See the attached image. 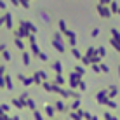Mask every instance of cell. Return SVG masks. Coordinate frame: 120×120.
Wrapping results in <instances>:
<instances>
[{
  "label": "cell",
  "mask_w": 120,
  "mask_h": 120,
  "mask_svg": "<svg viewBox=\"0 0 120 120\" xmlns=\"http://www.w3.org/2000/svg\"><path fill=\"white\" fill-rule=\"evenodd\" d=\"M38 18L42 19L45 24H51L52 23V14L49 11H45V9H38Z\"/></svg>",
  "instance_id": "277c9868"
},
{
  "label": "cell",
  "mask_w": 120,
  "mask_h": 120,
  "mask_svg": "<svg viewBox=\"0 0 120 120\" xmlns=\"http://www.w3.org/2000/svg\"><path fill=\"white\" fill-rule=\"evenodd\" d=\"M14 44L18 45V49H21V51H24V42H23V40H19V38H14Z\"/></svg>",
  "instance_id": "ba28073f"
},
{
  "label": "cell",
  "mask_w": 120,
  "mask_h": 120,
  "mask_svg": "<svg viewBox=\"0 0 120 120\" xmlns=\"http://www.w3.org/2000/svg\"><path fill=\"white\" fill-rule=\"evenodd\" d=\"M4 18H5V23H4L5 28H7V30H12V14L5 11V12H4Z\"/></svg>",
  "instance_id": "8992f818"
},
{
  "label": "cell",
  "mask_w": 120,
  "mask_h": 120,
  "mask_svg": "<svg viewBox=\"0 0 120 120\" xmlns=\"http://www.w3.org/2000/svg\"><path fill=\"white\" fill-rule=\"evenodd\" d=\"M96 12L99 16H101L103 19H108V18H111V12H110V9H108V5H96Z\"/></svg>",
  "instance_id": "3957f363"
},
{
  "label": "cell",
  "mask_w": 120,
  "mask_h": 120,
  "mask_svg": "<svg viewBox=\"0 0 120 120\" xmlns=\"http://www.w3.org/2000/svg\"><path fill=\"white\" fill-rule=\"evenodd\" d=\"M98 54L99 56H105V49H98Z\"/></svg>",
  "instance_id": "44dd1931"
},
{
  "label": "cell",
  "mask_w": 120,
  "mask_h": 120,
  "mask_svg": "<svg viewBox=\"0 0 120 120\" xmlns=\"http://www.w3.org/2000/svg\"><path fill=\"white\" fill-rule=\"evenodd\" d=\"M4 51H5V45H4V44H0V52H4Z\"/></svg>",
  "instance_id": "603a6c76"
},
{
  "label": "cell",
  "mask_w": 120,
  "mask_h": 120,
  "mask_svg": "<svg viewBox=\"0 0 120 120\" xmlns=\"http://www.w3.org/2000/svg\"><path fill=\"white\" fill-rule=\"evenodd\" d=\"M110 42H111V45H113L115 49H118V42H117V38H110Z\"/></svg>",
  "instance_id": "4fadbf2b"
},
{
  "label": "cell",
  "mask_w": 120,
  "mask_h": 120,
  "mask_svg": "<svg viewBox=\"0 0 120 120\" xmlns=\"http://www.w3.org/2000/svg\"><path fill=\"white\" fill-rule=\"evenodd\" d=\"M118 37V30L117 28H111V38H117Z\"/></svg>",
  "instance_id": "7c38bea8"
},
{
  "label": "cell",
  "mask_w": 120,
  "mask_h": 120,
  "mask_svg": "<svg viewBox=\"0 0 120 120\" xmlns=\"http://www.w3.org/2000/svg\"><path fill=\"white\" fill-rule=\"evenodd\" d=\"M0 9L5 11V2H4V0H0Z\"/></svg>",
  "instance_id": "d6986e66"
},
{
  "label": "cell",
  "mask_w": 120,
  "mask_h": 120,
  "mask_svg": "<svg viewBox=\"0 0 120 120\" xmlns=\"http://www.w3.org/2000/svg\"><path fill=\"white\" fill-rule=\"evenodd\" d=\"M19 2V5L24 7V9H30V0H18Z\"/></svg>",
  "instance_id": "9c48e42d"
},
{
  "label": "cell",
  "mask_w": 120,
  "mask_h": 120,
  "mask_svg": "<svg viewBox=\"0 0 120 120\" xmlns=\"http://www.w3.org/2000/svg\"><path fill=\"white\" fill-rule=\"evenodd\" d=\"M2 56H4V59H5V61H9V59H11V54H9L7 51H4V54H2Z\"/></svg>",
  "instance_id": "9a60e30c"
},
{
  "label": "cell",
  "mask_w": 120,
  "mask_h": 120,
  "mask_svg": "<svg viewBox=\"0 0 120 120\" xmlns=\"http://www.w3.org/2000/svg\"><path fill=\"white\" fill-rule=\"evenodd\" d=\"M12 35H14V38L23 40V38H28V35H30V33L24 30L23 26H16V28H12Z\"/></svg>",
  "instance_id": "7a4b0ae2"
},
{
  "label": "cell",
  "mask_w": 120,
  "mask_h": 120,
  "mask_svg": "<svg viewBox=\"0 0 120 120\" xmlns=\"http://www.w3.org/2000/svg\"><path fill=\"white\" fill-rule=\"evenodd\" d=\"M4 23H5V18H4V14L0 16V26H4Z\"/></svg>",
  "instance_id": "ffe728a7"
},
{
  "label": "cell",
  "mask_w": 120,
  "mask_h": 120,
  "mask_svg": "<svg viewBox=\"0 0 120 120\" xmlns=\"http://www.w3.org/2000/svg\"><path fill=\"white\" fill-rule=\"evenodd\" d=\"M52 68H56V71H57V73H61V64L57 63V61H56V63H52Z\"/></svg>",
  "instance_id": "8fae6325"
},
{
  "label": "cell",
  "mask_w": 120,
  "mask_h": 120,
  "mask_svg": "<svg viewBox=\"0 0 120 120\" xmlns=\"http://www.w3.org/2000/svg\"><path fill=\"white\" fill-rule=\"evenodd\" d=\"M57 26H59V33H61V35H66V31H68L70 30V28L68 26H66V23H64V19H59V21H57Z\"/></svg>",
  "instance_id": "52a82bcc"
},
{
  "label": "cell",
  "mask_w": 120,
  "mask_h": 120,
  "mask_svg": "<svg viewBox=\"0 0 120 120\" xmlns=\"http://www.w3.org/2000/svg\"><path fill=\"white\" fill-rule=\"evenodd\" d=\"M75 42H77V40H75V38H68V44H70V45H71V47H75Z\"/></svg>",
  "instance_id": "e0dca14e"
},
{
  "label": "cell",
  "mask_w": 120,
  "mask_h": 120,
  "mask_svg": "<svg viewBox=\"0 0 120 120\" xmlns=\"http://www.w3.org/2000/svg\"><path fill=\"white\" fill-rule=\"evenodd\" d=\"M90 35H92V37H98V35H99V30H98V28H94V30H92V33H90Z\"/></svg>",
  "instance_id": "ac0fdd59"
},
{
  "label": "cell",
  "mask_w": 120,
  "mask_h": 120,
  "mask_svg": "<svg viewBox=\"0 0 120 120\" xmlns=\"http://www.w3.org/2000/svg\"><path fill=\"white\" fill-rule=\"evenodd\" d=\"M110 2H111V0H98V4H99V5H108Z\"/></svg>",
  "instance_id": "5bb4252c"
},
{
  "label": "cell",
  "mask_w": 120,
  "mask_h": 120,
  "mask_svg": "<svg viewBox=\"0 0 120 120\" xmlns=\"http://www.w3.org/2000/svg\"><path fill=\"white\" fill-rule=\"evenodd\" d=\"M23 61H24V64H30V54L28 52H23Z\"/></svg>",
  "instance_id": "30bf717a"
},
{
  "label": "cell",
  "mask_w": 120,
  "mask_h": 120,
  "mask_svg": "<svg viewBox=\"0 0 120 120\" xmlns=\"http://www.w3.org/2000/svg\"><path fill=\"white\" fill-rule=\"evenodd\" d=\"M38 57H40V59H42V61H47V56H45L44 52H38Z\"/></svg>",
  "instance_id": "2e32d148"
},
{
  "label": "cell",
  "mask_w": 120,
  "mask_h": 120,
  "mask_svg": "<svg viewBox=\"0 0 120 120\" xmlns=\"http://www.w3.org/2000/svg\"><path fill=\"white\" fill-rule=\"evenodd\" d=\"M52 45L57 49L59 52H64V42H63V35H61L59 31H54L52 33V38H51Z\"/></svg>",
  "instance_id": "6da1fadb"
},
{
  "label": "cell",
  "mask_w": 120,
  "mask_h": 120,
  "mask_svg": "<svg viewBox=\"0 0 120 120\" xmlns=\"http://www.w3.org/2000/svg\"><path fill=\"white\" fill-rule=\"evenodd\" d=\"M35 118H37V120H42V117H40V113H35Z\"/></svg>",
  "instance_id": "cb8c5ba5"
},
{
  "label": "cell",
  "mask_w": 120,
  "mask_h": 120,
  "mask_svg": "<svg viewBox=\"0 0 120 120\" xmlns=\"http://www.w3.org/2000/svg\"><path fill=\"white\" fill-rule=\"evenodd\" d=\"M11 4H12V5H19V2H18V0H11Z\"/></svg>",
  "instance_id": "7402d4cb"
},
{
  "label": "cell",
  "mask_w": 120,
  "mask_h": 120,
  "mask_svg": "<svg viewBox=\"0 0 120 120\" xmlns=\"http://www.w3.org/2000/svg\"><path fill=\"white\" fill-rule=\"evenodd\" d=\"M108 9L111 12V16H117L118 14V2L117 0H111V2L108 4Z\"/></svg>",
  "instance_id": "5b68a950"
}]
</instances>
